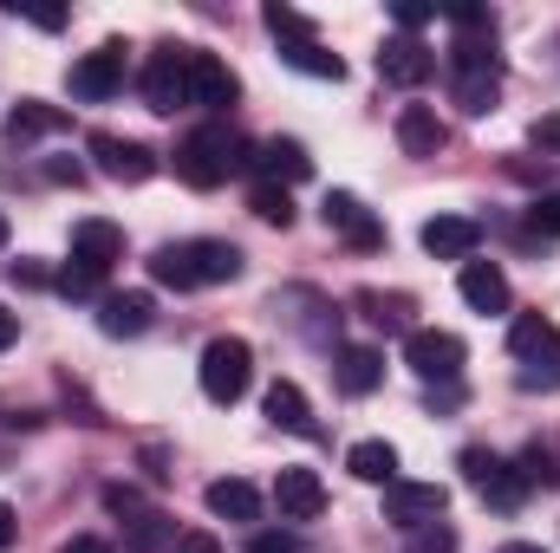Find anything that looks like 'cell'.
Listing matches in <instances>:
<instances>
[{"label": "cell", "mask_w": 560, "mask_h": 553, "mask_svg": "<svg viewBox=\"0 0 560 553\" xmlns=\"http://www.w3.org/2000/svg\"><path fill=\"white\" fill-rule=\"evenodd\" d=\"M79 176H85V169H79V163H66V156H52V163H46V183H79Z\"/></svg>", "instance_id": "obj_43"}, {"label": "cell", "mask_w": 560, "mask_h": 553, "mask_svg": "<svg viewBox=\"0 0 560 553\" xmlns=\"http://www.w3.org/2000/svg\"><path fill=\"white\" fill-rule=\"evenodd\" d=\"M275 508H280V521H313V515L326 508V482H319L313 469H280Z\"/></svg>", "instance_id": "obj_18"}, {"label": "cell", "mask_w": 560, "mask_h": 553, "mask_svg": "<svg viewBox=\"0 0 560 553\" xmlns=\"http://www.w3.org/2000/svg\"><path fill=\"white\" fill-rule=\"evenodd\" d=\"M7 280H13V286H46V268H39V261H13Z\"/></svg>", "instance_id": "obj_42"}, {"label": "cell", "mask_w": 560, "mask_h": 553, "mask_svg": "<svg viewBox=\"0 0 560 553\" xmlns=\"http://www.w3.org/2000/svg\"><path fill=\"white\" fill-rule=\"evenodd\" d=\"M242 98V79L215 59V52H189V105H202V111H229Z\"/></svg>", "instance_id": "obj_12"}, {"label": "cell", "mask_w": 560, "mask_h": 553, "mask_svg": "<svg viewBox=\"0 0 560 553\" xmlns=\"http://www.w3.org/2000/svg\"><path fill=\"white\" fill-rule=\"evenodd\" d=\"M430 72H436V52H430L423 39H411V33H398V39H385V46H378V79H385V85L418 92Z\"/></svg>", "instance_id": "obj_14"}, {"label": "cell", "mask_w": 560, "mask_h": 553, "mask_svg": "<svg viewBox=\"0 0 560 553\" xmlns=\"http://www.w3.org/2000/svg\"><path fill=\"white\" fill-rule=\"evenodd\" d=\"M59 553H112V548H105L98 534H72V541H66V548H59Z\"/></svg>", "instance_id": "obj_46"}, {"label": "cell", "mask_w": 560, "mask_h": 553, "mask_svg": "<svg viewBox=\"0 0 560 553\" xmlns=\"http://www.w3.org/2000/svg\"><path fill=\"white\" fill-rule=\"evenodd\" d=\"M443 508H450V489H443V482H405V475H398V482L385 489V521L405 528V534L443 521Z\"/></svg>", "instance_id": "obj_8"}, {"label": "cell", "mask_w": 560, "mask_h": 553, "mask_svg": "<svg viewBox=\"0 0 560 553\" xmlns=\"http://www.w3.org/2000/svg\"><path fill=\"white\" fill-rule=\"evenodd\" d=\"M332 385H339L346 398H372V391L385 385V358H378L372 345H339V352H332Z\"/></svg>", "instance_id": "obj_17"}, {"label": "cell", "mask_w": 560, "mask_h": 553, "mask_svg": "<svg viewBox=\"0 0 560 553\" xmlns=\"http://www.w3.org/2000/svg\"><path fill=\"white\" fill-rule=\"evenodd\" d=\"M502 553H548V548H535V541H509Z\"/></svg>", "instance_id": "obj_48"}, {"label": "cell", "mask_w": 560, "mask_h": 553, "mask_svg": "<svg viewBox=\"0 0 560 553\" xmlns=\"http://www.w3.org/2000/svg\"><path fill=\"white\" fill-rule=\"evenodd\" d=\"M456 469H463V482H469L489 508H502V515H515V508L528 502L522 469H515V462H502L495 449H463V456H456Z\"/></svg>", "instance_id": "obj_5"}, {"label": "cell", "mask_w": 560, "mask_h": 553, "mask_svg": "<svg viewBox=\"0 0 560 553\" xmlns=\"http://www.w3.org/2000/svg\"><path fill=\"white\" fill-rule=\"evenodd\" d=\"M418 242H423V255H430V261H476L482 222H476V215H430Z\"/></svg>", "instance_id": "obj_13"}, {"label": "cell", "mask_w": 560, "mask_h": 553, "mask_svg": "<svg viewBox=\"0 0 560 553\" xmlns=\"http://www.w3.org/2000/svg\"><path fill=\"white\" fill-rule=\"evenodd\" d=\"M509 352H515L522 365H560V332L541 313H522V319L509 326Z\"/></svg>", "instance_id": "obj_20"}, {"label": "cell", "mask_w": 560, "mask_h": 553, "mask_svg": "<svg viewBox=\"0 0 560 553\" xmlns=\"http://www.w3.org/2000/svg\"><path fill=\"white\" fill-rule=\"evenodd\" d=\"M392 13H398V26H405V33H418V26H430V20H436V7H423V0H398Z\"/></svg>", "instance_id": "obj_40"}, {"label": "cell", "mask_w": 560, "mask_h": 553, "mask_svg": "<svg viewBox=\"0 0 560 553\" xmlns=\"http://www.w3.org/2000/svg\"><path fill=\"white\" fill-rule=\"evenodd\" d=\"M85 150L98 156V169L112 176V183H150L156 176V150L138 138H112V131H92L85 138Z\"/></svg>", "instance_id": "obj_10"}, {"label": "cell", "mask_w": 560, "mask_h": 553, "mask_svg": "<svg viewBox=\"0 0 560 553\" xmlns=\"http://www.w3.org/2000/svg\"><path fill=\"white\" fill-rule=\"evenodd\" d=\"M319 215H326V228H332V235H346V248H359V255H372V248H385V222H378V215H372V209H365L359 196H346V189H332Z\"/></svg>", "instance_id": "obj_11"}, {"label": "cell", "mask_w": 560, "mask_h": 553, "mask_svg": "<svg viewBox=\"0 0 560 553\" xmlns=\"http://www.w3.org/2000/svg\"><path fill=\"white\" fill-rule=\"evenodd\" d=\"M346 469H352L359 482H372V489H392V482H398V449H392L385 436H365V443L346 449Z\"/></svg>", "instance_id": "obj_25"}, {"label": "cell", "mask_w": 560, "mask_h": 553, "mask_svg": "<svg viewBox=\"0 0 560 553\" xmlns=\"http://www.w3.org/2000/svg\"><path fill=\"white\" fill-rule=\"evenodd\" d=\"M248 255L235 242H170L150 255V280L156 286H176V293H196V286H222V280H242Z\"/></svg>", "instance_id": "obj_1"}, {"label": "cell", "mask_w": 560, "mask_h": 553, "mask_svg": "<svg viewBox=\"0 0 560 553\" xmlns=\"http://www.w3.org/2000/svg\"><path fill=\"white\" fill-rule=\"evenodd\" d=\"M522 391H555L560 385V365H522V378H515Z\"/></svg>", "instance_id": "obj_39"}, {"label": "cell", "mask_w": 560, "mask_h": 553, "mask_svg": "<svg viewBox=\"0 0 560 553\" xmlns=\"http://www.w3.org/2000/svg\"><path fill=\"white\" fill-rule=\"evenodd\" d=\"M242 169H255V143L235 138L229 125H202V131H189V138L176 143V176L189 189H222Z\"/></svg>", "instance_id": "obj_2"}, {"label": "cell", "mask_w": 560, "mask_h": 553, "mask_svg": "<svg viewBox=\"0 0 560 553\" xmlns=\"http://www.w3.org/2000/svg\"><path fill=\"white\" fill-rule=\"evenodd\" d=\"M13 541H20V515H13V508L0 502V553L13 548Z\"/></svg>", "instance_id": "obj_44"}, {"label": "cell", "mask_w": 560, "mask_h": 553, "mask_svg": "<svg viewBox=\"0 0 560 553\" xmlns=\"http://www.w3.org/2000/svg\"><path fill=\"white\" fill-rule=\"evenodd\" d=\"M0 248H7V215H0Z\"/></svg>", "instance_id": "obj_49"}, {"label": "cell", "mask_w": 560, "mask_h": 553, "mask_svg": "<svg viewBox=\"0 0 560 553\" xmlns=\"http://www.w3.org/2000/svg\"><path fill=\"white\" fill-rule=\"evenodd\" d=\"M13 13H26L33 26H46V33H59L66 26V7H26V0H13Z\"/></svg>", "instance_id": "obj_41"}, {"label": "cell", "mask_w": 560, "mask_h": 553, "mask_svg": "<svg viewBox=\"0 0 560 553\" xmlns=\"http://www.w3.org/2000/svg\"><path fill=\"white\" fill-rule=\"evenodd\" d=\"M98 280H105V274H92L85 261H66V268L52 274V286H59L66 299H92V293H98Z\"/></svg>", "instance_id": "obj_35"}, {"label": "cell", "mask_w": 560, "mask_h": 553, "mask_svg": "<svg viewBox=\"0 0 560 553\" xmlns=\"http://www.w3.org/2000/svg\"><path fill=\"white\" fill-rule=\"evenodd\" d=\"M183 541L176 534V515H163V508H150V515H138V521H125V548L131 553H170Z\"/></svg>", "instance_id": "obj_26"}, {"label": "cell", "mask_w": 560, "mask_h": 553, "mask_svg": "<svg viewBox=\"0 0 560 553\" xmlns=\"http://www.w3.org/2000/svg\"><path fill=\"white\" fill-rule=\"evenodd\" d=\"M255 169H261V183H306L313 176V156H306V143L300 138H268L261 143V156H255Z\"/></svg>", "instance_id": "obj_21"}, {"label": "cell", "mask_w": 560, "mask_h": 553, "mask_svg": "<svg viewBox=\"0 0 560 553\" xmlns=\"http://www.w3.org/2000/svg\"><path fill=\"white\" fill-rule=\"evenodd\" d=\"M456 286H463V299H469L476 313H509V274H502L495 261H463Z\"/></svg>", "instance_id": "obj_22"}, {"label": "cell", "mask_w": 560, "mask_h": 553, "mask_svg": "<svg viewBox=\"0 0 560 553\" xmlns=\"http://www.w3.org/2000/svg\"><path fill=\"white\" fill-rule=\"evenodd\" d=\"M528 228L535 235H560V196H535L528 202Z\"/></svg>", "instance_id": "obj_36"}, {"label": "cell", "mask_w": 560, "mask_h": 553, "mask_svg": "<svg viewBox=\"0 0 560 553\" xmlns=\"http://www.w3.org/2000/svg\"><path fill=\"white\" fill-rule=\"evenodd\" d=\"M443 143H450V125H443L430 105H405V111H398V150H405V156H436Z\"/></svg>", "instance_id": "obj_23"}, {"label": "cell", "mask_w": 560, "mask_h": 553, "mask_svg": "<svg viewBox=\"0 0 560 553\" xmlns=\"http://www.w3.org/2000/svg\"><path fill=\"white\" fill-rule=\"evenodd\" d=\"M118 92H125V46H118V39H105L98 52H85V59L72 66V98L105 105V98H118Z\"/></svg>", "instance_id": "obj_9"}, {"label": "cell", "mask_w": 560, "mask_h": 553, "mask_svg": "<svg viewBox=\"0 0 560 553\" xmlns=\"http://www.w3.org/2000/svg\"><path fill=\"white\" fill-rule=\"evenodd\" d=\"M248 553H306V548H300V534H280V528H261V534L248 541Z\"/></svg>", "instance_id": "obj_37"}, {"label": "cell", "mask_w": 560, "mask_h": 553, "mask_svg": "<svg viewBox=\"0 0 560 553\" xmlns=\"http://www.w3.org/2000/svg\"><path fill=\"white\" fill-rule=\"evenodd\" d=\"M450 85H456V105L469 118H489L495 111V98H502L495 33H456V46H450Z\"/></svg>", "instance_id": "obj_3"}, {"label": "cell", "mask_w": 560, "mask_h": 553, "mask_svg": "<svg viewBox=\"0 0 560 553\" xmlns=\"http://www.w3.org/2000/svg\"><path fill=\"white\" fill-rule=\"evenodd\" d=\"M170 553H222V548H215V534H183Z\"/></svg>", "instance_id": "obj_45"}, {"label": "cell", "mask_w": 560, "mask_h": 553, "mask_svg": "<svg viewBox=\"0 0 560 553\" xmlns=\"http://www.w3.org/2000/svg\"><path fill=\"white\" fill-rule=\"evenodd\" d=\"M280 59H287L293 72H306V79H332V85L346 79V59H339V52H326L319 39H293V46H280Z\"/></svg>", "instance_id": "obj_29"}, {"label": "cell", "mask_w": 560, "mask_h": 553, "mask_svg": "<svg viewBox=\"0 0 560 553\" xmlns=\"http://www.w3.org/2000/svg\"><path fill=\"white\" fill-rule=\"evenodd\" d=\"M196 378H202V398L209 404H242L248 385H255V345L248 339H209Z\"/></svg>", "instance_id": "obj_4"}, {"label": "cell", "mask_w": 560, "mask_h": 553, "mask_svg": "<svg viewBox=\"0 0 560 553\" xmlns=\"http://www.w3.org/2000/svg\"><path fill=\"white\" fill-rule=\"evenodd\" d=\"M405 358H411V372H418L423 385H456L469 352H463L456 332H443V326H418V332L405 339Z\"/></svg>", "instance_id": "obj_7"}, {"label": "cell", "mask_w": 560, "mask_h": 553, "mask_svg": "<svg viewBox=\"0 0 560 553\" xmlns=\"http://www.w3.org/2000/svg\"><path fill=\"white\" fill-rule=\"evenodd\" d=\"M405 553H456V528H450V521L411 528V534H405Z\"/></svg>", "instance_id": "obj_34"}, {"label": "cell", "mask_w": 560, "mask_h": 553, "mask_svg": "<svg viewBox=\"0 0 560 553\" xmlns=\"http://www.w3.org/2000/svg\"><path fill=\"white\" fill-rule=\"evenodd\" d=\"M515 469H522V482H528V489H535V482H541V489H555V482H560V449L535 436V443L515 456Z\"/></svg>", "instance_id": "obj_30"}, {"label": "cell", "mask_w": 560, "mask_h": 553, "mask_svg": "<svg viewBox=\"0 0 560 553\" xmlns=\"http://www.w3.org/2000/svg\"><path fill=\"white\" fill-rule=\"evenodd\" d=\"M189 52H196V46H156V52H150V66H143V79H138L150 111L170 118V111L189 105Z\"/></svg>", "instance_id": "obj_6"}, {"label": "cell", "mask_w": 560, "mask_h": 553, "mask_svg": "<svg viewBox=\"0 0 560 553\" xmlns=\"http://www.w3.org/2000/svg\"><path fill=\"white\" fill-rule=\"evenodd\" d=\"M13 339H20V313H7V306H0V352H7Z\"/></svg>", "instance_id": "obj_47"}, {"label": "cell", "mask_w": 560, "mask_h": 553, "mask_svg": "<svg viewBox=\"0 0 560 553\" xmlns=\"http://www.w3.org/2000/svg\"><path fill=\"white\" fill-rule=\"evenodd\" d=\"M72 118L59 111V105H39V98H20L13 105V118H7V138L26 143V138H46V131H66Z\"/></svg>", "instance_id": "obj_28"}, {"label": "cell", "mask_w": 560, "mask_h": 553, "mask_svg": "<svg viewBox=\"0 0 560 553\" xmlns=\"http://www.w3.org/2000/svg\"><path fill=\"white\" fill-rule=\"evenodd\" d=\"M105 515L138 521V515H150V502H143V489H131V482H105Z\"/></svg>", "instance_id": "obj_33"}, {"label": "cell", "mask_w": 560, "mask_h": 553, "mask_svg": "<svg viewBox=\"0 0 560 553\" xmlns=\"http://www.w3.org/2000/svg\"><path fill=\"white\" fill-rule=\"evenodd\" d=\"M156 319V299L150 293H105L98 299V332L105 339H143Z\"/></svg>", "instance_id": "obj_15"}, {"label": "cell", "mask_w": 560, "mask_h": 553, "mask_svg": "<svg viewBox=\"0 0 560 553\" xmlns=\"http://www.w3.org/2000/svg\"><path fill=\"white\" fill-rule=\"evenodd\" d=\"M72 261H85L92 274H112L125 261V228L118 222H79L72 228Z\"/></svg>", "instance_id": "obj_16"}, {"label": "cell", "mask_w": 560, "mask_h": 553, "mask_svg": "<svg viewBox=\"0 0 560 553\" xmlns=\"http://www.w3.org/2000/svg\"><path fill=\"white\" fill-rule=\"evenodd\" d=\"M268 228H293V196L280 189V183H255V202H248Z\"/></svg>", "instance_id": "obj_31"}, {"label": "cell", "mask_w": 560, "mask_h": 553, "mask_svg": "<svg viewBox=\"0 0 560 553\" xmlns=\"http://www.w3.org/2000/svg\"><path fill=\"white\" fill-rule=\"evenodd\" d=\"M528 143H535L541 156H560V111H555V118H535V131H528Z\"/></svg>", "instance_id": "obj_38"}, {"label": "cell", "mask_w": 560, "mask_h": 553, "mask_svg": "<svg viewBox=\"0 0 560 553\" xmlns=\"http://www.w3.org/2000/svg\"><path fill=\"white\" fill-rule=\"evenodd\" d=\"M261 20H268V33H275L280 46H293V39H313V20H306V13H293V7H268V13H261Z\"/></svg>", "instance_id": "obj_32"}, {"label": "cell", "mask_w": 560, "mask_h": 553, "mask_svg": "<svg viewBox=\"0 0 560 553\" xmlns=\"http://www.w3.org/2000/svg\"><path fill=\"white\" fill-rule=\"evenodd\" d=\"M261 411H268V423L287 430V436H319L313 404H306V391H300L293 378H275V385H268V404H261Z\"/></svg>", "instance_id": "obj_19"}, {"label": "cell", "mask_w": 560, "mask_h": 553, "mask_svg": "<svg viewBox=\"0 0 560 553\" xmlns=\"http://www.w3.org/2000/svg\"><path fill=\"white\" fill-rule=\"evenodd\" d=\"M209 515L215 521H261V489L255 482H242V475H222V482H209Z\"/></svg>", "instance_id": "obj_24"}, {"label": "cell", "mask_w": 560, "mask_h": 553, "mask_svg": "<svg viewBox=\"0 0 560 553\" xmlns=\"http://www.w3.org/2000/svg\"><path fill=\"white\" fill-rule=\"evenodd\" d=\"M352 306H359L372 326H385V332H405V339L418 332V326H411V299H405V293H372V286H365V293H352Z\"/></svg>", "instance_id": "obj_27"}]
</instances>
